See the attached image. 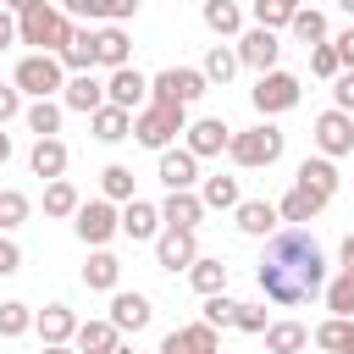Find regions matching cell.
Returning <instances> with one entry per match:
<instances>
[{"label":"cell","instance_id":"5","mask_svg":"<svg viewBox=\"0 0 354 354\" xmlns=\"http://www.w3.org/2000/svg\"><path fill=\"white\" fill-rule=\"evenodd\" d=\"M282 127H271V122H260V127H249V133H232V144H227V155L238 160V166H277L282 160Z\"/></svg>","mask_w":354,"mask_h":354},{"label":"cell","instance_id":"27","mask_svg":"<svg viewBox=\"0 0 354 354\" xmlns=\"http://www.w3.org/2000/svg\"><path fill=\"white\" fill-rule=\"evenodd\" d=\"M321 205H326L321 194H310V188H299V183H293V188L282 194L277 216H282V221H310V216H321Z\"/></svg>","mask_w":354,"mask_h":354},{"label":"cell","instance_id":"34","mask_svg":"<svg viewBox=\"0 0 354 354\" xmlns=\"http://www.w3.org/2000/svg\"><path fill=\"white\" fill-rule=\"evenodd\" d=\"M22 116H28V127H33L39 138H55V133H61V105H55V100H33Z\"/></svg>","mask_w":354,"mask_h":354},{"label":"cell","instance_id":"37","mask_svg":"<svg viewBox=\"0 0 354 354\" xmlns=\"http://www.w3.org/2000/svg\"><path fill=\"white\" fill-rule=\"evenodd\" d=\"M326 310L343 315V321H354V271H343V277L326 282Z\"/></svg>","mask_w":354,"mask_h":354},{"label":"cell","instance_id":"3","mask_svg":"<svg viewBox=\"0 0 354 354\" xmlns=\"http://www.w3.org/2000/svg\"><path fill=\"white\" fill-rule=\"evenodd\" d=\"M177 133H188V105H144L138 116H133V138L144 144V149H166Z\"/></svg>","mask_w":354,"mask_h":354},{"label":"cell","instance_id":"31","mask_svg":"<svg viewBox=\"0 0 354 354\" xmlns=\"http://www.w3.org/2000/svg\"><path fill=\"white\" fill-rule=\"evenodd\" d=\"M315 348H326V354H348V348H354V321H343V315L321 321V326H315Z\"/></svg>","mask_w":354,"mask_h":354},{"label":"cell","instance_id":"41","mask_svg":"<svg viewBox=\"0 0 354 354\" xmlns=\"http://www.w3.org/2000/svg\"><path fill=\"white\" fill-rule=\"evenodd\" d=\"M22 221H28V194L0 188V232H11V227H22Z\"/></svg>","mask_w":354,"mask_h":354},{"label":"cell","instance_id":"9","mask_svg":"<svg viewBox=\"0 0 354 354\" xmlns=\"http://www.w3.org/2000/svg\"><path fill=\"white\" fill-rule=\"evenodd\" d=\"M105 105H122V111H144L149 105V77L138 72V66H116L111 77H105Z\"/></svg>","mask_w":354,"mask_h":354},{"label":"cell","instance_id":"40","mask_svg":"<svg viewBox=\"0 0 354 354\" xmlns=\"http://www.w3.org/2000/svg\"><path fill=\"white\" fill-rule=\"evenodd\" d=\"M33 315L39 310H28V304H0V337H22V332H33Z\"/></svg>","mask_w":354,"mask_h":354},{"label":"cell","instance_id":"28","mask_svg":"<svg viewBox=\"0 0 354 354\" xmlns=\"http://www.w3.org/2000/svg\"><path fill=\"white\" fill-rule=\"evenodd\" d=\"M122 232H127V238H155V232H160V210L144 205V199H127V210H122Z\"/></svg>","mask_w":354,"mask_h":354},{"label":"cell","instance_id":"56","mask_svg":"<svg viewBox=\"0 0 354 354\" xmlns=\"http://www.w3.org/2000/svg\"><path fill=\"white\" fill-rule=\"evenodd\" d=\"M6 160H11V138L0 133V166H6Z\"/></svg>","mask_w":354,"mask_h":354},{"label":"cell","instance_id":"52","mask_svg":"<svg viewBox=\"0 0 354 354\" xmlns=\"http://www.w3.org/2000/svg\"><path fill=\"white\" fill-rule=\"evenodd\" d=\"M61 11H66V17H88V11H94V0H61Z\"/></svg>","mask_w":354,"mask_h":354},{"label":"cell","instance_id":"8","mask_svg":"<svg viewBox=\"0 0 354 354\" xmlns=\"http://www.w3.org/2000/svg\"><path fill=\"white\" fill-rule=\"evenodd\" d=\"M315 149L326 155V160H337V155H354V116L348 111H321L315 116Z\"/></svg>","mask_w":354,"mask_h":354},{"label":"cell","instance_id":"21","mask_svg":"<svg viewBox=\"0 0 354 354\" xmlns=\"http://www.w3.org/2000/svg\"><path fill=\"white\" fill-rule=\"evenodd\" d=\"M116 337H122V332H116L111 321H83L77 337H72V348H77V354H116V348H122Z\"/></svg>","mask_w":354,"mask_h":354},{"label":"cell","instance_id":"58","mask_svg":"<svg viewBox=\"0 0 354 354\" xmlns=\"http://www.w3.org/2000/svg\"><path fill=\"white\" fill-rule=\"evenodd\" d=\"M337 6H343V11H348V17H354V0H337Z\"/></svg>","mask_w":354,"mask_h":354},{"label":"cell","instance_id":"55","mask_svg":"<svg viewBox=\"0 0 354 354\" xmlns=\"http://www.w3.org/2000/svg\"><path fill=\"white\" fill-rule=\"evenodd\" d=\"M44 354H77L72 343H44Z\"/></svg>","mask_w":354,"mask_h":354},{"label":"cell","instance_id":"44","mask_svg":"<svg viewBox=\"0 0 354 354\" xmlns=\"http://www.w3.org/2000/svg\"><path fill=\"white\" fill-rule=\"evenodd\" d=\"M310 72H315V77H337V72H343L337 50H332V44H310Z\"/></svg>","mask_w":354,"mask_h":354},{"label":"cell","instance_id":"47","mask_svg":"<svg viewBox=\"0 0 354 354\" xmlns=\"http://www.w3.org/2000/svg\"><path fill=\"white\" fill-rule=\"evenodd\" d=\"M11 116H22V88H17V83H11V88L0 83V127H6Z\"/></svg>","mask_w":354,"mask_h":354},{"label":"cell","instance_id":"38","mask_svg":"<svg viewBox=\"0 0 354 354\" xmlns=\"http://www.w3.org/2000/svg\"><path fill=\"white\" fill-rule=\"evenodd\" d=\"M288 28H293V39H304V44H326V17H321V11H310V6H299Z\"/></svg>","mask_w":354,"mask_h":354},{"label":"cell","instance_id":"59","mask_svg":"<svg viewBox=\"0 0 354 354\" xmlns=\"http://www.w3.org/2000/svg\"><path fill=\"white\" fill-rule=\"evenodd\" d=\"M116 354H133V348H116Z\"/></svg>","mask_w":354,"mask_h":354},{"label":"cell","instance_id":"42","mask_svg":"<svg viewBox=\"0 0 354 354\" xmlns=\"http://www.w3.org/2000/svg\"><path fill=\"white\" fill-rule=\"evenodd\" d=\"M100 188H105V199H133V171L127 166H105L100 171Z\"/></svg>","mask_w":354,"mask_h":354},{"label":"cell","instance_id":"11","mask_svg":"<svg viewBox=\"0 0 354 354\" xmlns=\"http://www.w3.org/2000/svg\"><path fill=\"white\" fill-rule=\"evenodd\" d=\"M277 55H282V44H277L271 28H249V33L238 39V61L254 66V72H277Z\"/></svg>","mask_w":354,"mask_h":354},{"label":"cell","instance_id":"36","mask_svg":"<svg viewBox=\"0 0 354 354\" xmlns=\"http://www.w3.org/2000/svg\"><path fill=\"white\" fill-rule=\"evenodd\" d=\"M77 205H83V199H77V188H72L66 177H55V183L44 188V216H77Z\"/></svg>","mask_w":354,"mask_h":354},{"label":"cell","instance_id":"51","mask_svg":"<svg viewBox=\"0 0 354 354\" xmlns=\"http://www.w3.org/2000/svg\"><path fill=\"white\" fill-rule=\"evenodd\" d=\"M11 39H17V17H11V11H6V6H0V50H6V44H11Z\"/></svg>","mask_w":354,"mask_h":354},{"label":"cell","instance_id":"22","mask_svg":"<svg viewBox=\"0 0 354 354\" xmlns=\"http://www.w3.org/2000/svg\"><path fill=\"white\" fill-rule=\"evenodd\" d=\"M238 232H249V238H271V232H277V205H266V199H243V205H238Z\"/></svg>","mask_w":354,"mask_h":354},{"label":"cell","instance_id":"10","mask_svg":"<svg viewBox=\"0 0 354 354\" xmlns=\"http://www.w3.org/2000/svg\"><path fill=\"white\" fill-rule=\"evenodd\" d=\"M72 227H77L83 243L100 249V243H111V232H122V216L111 210V199H88V205H77V221Z\"/></svg>","mask_w":354,"mask_h":354},{"label":"cell","instance_id":"2","mask_svg":"<svg viewBox=\"0 0 354 354\" xmlns=\"http://www.w3.org/2000/svg\"><path fill=\"white\" fill-rule=\"evenodd\" d=\"M72 33H77V28L66 22L61 6H33L28 17H17V39H22V44H39V55H61Z\"/></svg>","mask_w":354,"mask_h":354},{"label":"cell","instance_id":"6","mask_svg":"<svg viewBox=\"0 0 354 354\" xmlns=\"http://www.w3.org/2000/svg\"><path fill=\"white\" fill-rule=\"evenodd\" d=\"M205 88H210V83H205V72H194V66H166V72L149 77V100H155V105H194Z\"/></svg>","mask_w":354,"mask_h":354},{"label":"cell","instance_id":"46","mask_svg":"<svg viewBox=\"0 0 354 354\" xmlns=\"http://www.w3.org/2000/svg\"><path fill=\"white\" fill-rule=\"evenodd\" d=\"M271 321H266V310L260 304H238V332H266Z\"/></svg>","mask_w":354,"mask_h":354},{"label":"cell","instance_id":"45","mask_svg":"<svg viewBox=\"0 0 354 354\" xmlns=\"http://www.w3.org/2000/svg\"><path fill=\"white\" fill-rule=\"evenodd\" d=\"M138 11V0H94V11L88 17H105V22H127Z\"/></svg>","mask_w":354,"mask_h":354},{"label":"cell","instance_id":"48","mask_svg":"<svg viewBox=\"0 0 354 354\" xmlns=\"http://www.w3.org/2000/svg\"><path fill=\"white\" fill-rule=\"evenodd\" d=\"M332 100H337V111H354V72L332 77Z\"/></svg>","mask_w":354,"mask_h":354},{"label":"cell","instance_id":"1","mask_svg":"<svg viewBox=\"0 0 354 354\" xmlns=\"http://www.w3.org/2000/svg\"><path fill=\"white\" fill-rule=\"evenodd\" d=\"M254 282H260V293H266L271 304H304V299L326 293V260H321V243H315L310 232H299V227L271 232Z\"/></svg>","mask_w":354,"mask_h":354},{"label":"cell","instance_id":"13","mask_svg":"<svg viewBox=\"0 0 354 354\" xmlns=\"http://www.w3.org/2000/svg\"><path fill=\"white\" fill-rule=\"evenodd\" d=\"M61 105H66V111L94 116V111L105 105V83H100L94 72H77V77H66V88H61Z\"/></svg>","mask_w":354,"mask_h":354},{"label":"cell","instance_id":"26","mask_svg":"<svg viewBox=\"0 0 354 354\" xmlns=\"http://www.w3.org/2000/svg\"><path fill=\"white\" fill-rule=\"evenodd\" d=\"M61 66H66V72H94V66H100V55H94V33H88V28H77V33L66 39Z\"/></svg>","mask_w":354,"mask_h":354},{"label":"cell","instance_id":"7","mask_svg":"<svg viewBox=\"0 0 354 354\" xmlns=\"http://www.w3.org/2000/svg\"><path fill=\"white\" fill-rule=\"evenodd\" d=\"M249 100H254L260 116H282V111L299 105V77H293V72H260V83H254Z\"/></svg>","mask_w":354,"mask_h":354},{"label":"cell","instance_id":"32","mask_svg":"<svg viewBox=\"0 0 354 354\" xmlns=\"http://www.w3.org/2000/svg\"><path fill=\"white\" fill-rule=\"evenodd\" d=\"M188 282H194V288H199V293L210 299V293H221V288H227V266H221V260H205V254H199V260L188 266Z\"/></svg>","mask_w":354,"mask_h":354},{"label":"cell","instance_id":"53","mask_svg":"<svg viewBox=\"0 0 354 354\" xmlns=\"http://www.w3.org/2000/svg\"><path fill=\"white\" fill-rule=\"evenodd\" d=\"M0 6H6L11 17H28V11H33V6H44V0H0Z\"/></svg>","mask_w":354,"mask_h":354},{"label":"cell","instance_id":"4","mask_svg":"<svg viewBox=\"0 0 354 354\" xmlns=\"http://www.w3.org/2000/svg\"><path fill=\"white\" fill-rule=\"evenodd\" d=\"M22 94H33V100H50V94H61L66 88V66H61V55H22L17 61V77H11Z\"/></svg>","mask_w":354,"mask_h":354},{"label":"cell","instance_id":"43","mask_svg":"<svg viewBox=\"0 0 354 354\" xmlns=\"http://www.w3.org/2000/svg\"><path fill=\"white\" fill-rule=\"evenodd\" d=\"M205 326H238V304L227 293H210L205 299Z\"/></svg>","mask_w":354,"mask_h":354},{"label":"cell","instance_id":"20","mask_svg":"<svg viewBox=\"0 0 354 354\" xmlns=\"http://www.w3.org/2000/svg\"><path fill=\"white\" fill-rule=\"evenodd\" d=\"M88 127H94V138H100V144L133 138V111H122V105H100V111L88 116Z\"/></svg>","mask_w":354,"mask_h":354},{"label":"cell","instance_id":"14","mask_svg":"<svg viewBox=\"0 0 354 354\" xmlns=\"http://www.w3.org/2000/svg\"><path fill=\"white\" fill-rule=\"evenodd\" d=\"M232 144V133H227V122L221 116H199V122H188V155H221Z\"/></svg>","mask_w":354,"mask_h":354},{"label":"cell","instance_id":"18","mask_svg":"<svg viewBox=\"0 0 354 354\" xmlns=\"http://www.w3.org/2000/svg\"><path fill=\"white\" fill-rule=\"evenodd\" d=\"M221 343H216V326H177V332H166V343H160V354H216Z\"/></svg>","mask_w":354,"mask_h":354},{"label":"cell","instance_id":"24","mask_svg":"<svg viewBox=\"0 0 354 354\" xmlns=\"http://www.w3.org/2000/svg\"><path fill=\"white\" fill-rule=\"evenodd\" d=\"M28 166H33V177H50V183H55V177L66 171V144H61V138H39L33 155H28Z\"/></svg>","mask_w":354,"mask_h":354},{"label":"cell","instance_id":"17","mask_svg":"<svg viewBox=\"0 0 354 354\" xmlns=\"http://www.w3.org/2000/svg\"><path fill=\"white\" fill-rule=\"evenodd\" d=\"M77 326H83V321H77L66 304H44V310L33 315V332H39L44 343H72V337H77Z\"/></svg>","mask_w":354,"mask_h":354},{"label":"cell","instance_id":"57","mask_svg":"<svg viewBox=\"0 0 354 354\" xmlns=\"http://www.w3.org/2000/svg\"><path fill=\"white\" fill-rule=\"evenodd\" d=\"M271 6H282V11H288V17H293V11H299V0H271Z\"/></svg>","mask_w":354,"mask_h":354},{"label":"cell","instance_id":"33","mask_svg":"<svg viewBox=\"0 0 354 354\" xmlns=\"http://www.w3.org/2000/svg\"><path fill=\"white\" fill-rule=\"evenodd\" d=\"M205 28L227 39V33H238V28H243V11H238L232 0H205Z\"/></svg>","mask_w":354,"mask_h":354},{"label":"cell","instance_id":"30","mask_svg":"<svg viewBox=\"0 0 354 354\" xmlns=\"http://www.w3.org/2000/svg\"><path fill=\"white\" fill-rule=\"evenodd\" d=\"M116 277H122V260H116V254H105V249H94V254H88V266H83V282H88V288H100V293H111V288H116Z\"/></svg>","mask_w":354,"mask_h":354},{"label":"cell","instance_id":"23","mask_svg":"<svg viewBox=\"0 0 354 354\" xmlns=\"http://www.w3.org/2000/svg\"><path fill=\"white\" fill-rule=\"evenodd\" d=\"M94 55H100V66H111V72H116V66H133V61H127L133 44H127L122 28H100V33H94Z\"/></svg>","mask_w":354,"mask_h":354},{"label":"cell","instance_id":"50","mask_svg":"<svg viewBox=\"0 0 354 354\" xmlns=\"http://www.w3.org/2000/svg\"><path fill=\"white\" fill-rule=\"evenodd\" d=\"M17 266H22V249H17L11 238H0V277H11Z\"/></svg>","mask_w":354,"mask_h":354},{"label":"cell","instance_id":"35","mask_svg":"<svg viewBox=\"0 0 354 354\" xmlns=\"http://www.w3.org/2000/svg\"><path fill=\"white\" fill-rule=\"evenodd\" d=\"M210 210H238V177H205V194H199Z\"/></svg>","mask_w":354,"mask_h":354},{"label":"cell","instance_id":"15","mask_svg":"<svg viewBox=\"0 0 354 354\" xmlns=\"http://www.w3.org/2000/svg\"><path fill=\"white\" fill-rule=\"evenodd\" d=\"M160 183H166L171 194L194 188V183H199V155H188V149H160Z\"/></svg>","mask_w":354,"mask_h":354},{"label":"cell","instance_id":"25","mask_svg":"<svg viewBox=\"0 0 354 354\" xmlns=\"http://www.w3.org/2000/svg\"><path fill=\"white\" fill-rule=\"evenodd\" d=\"M299 188H310V194H321V199H332V194H337V166H332L326 155H315V160H304V166H299Z\"/></svg>","mask_w":354,"mask_h":354},{"label":"cell","instance_id":"39","mask_svg":"<svg viewBox=\"0 0 354 354\" xmlns=\"http://www.w3.org/2000/svg\"><path fill=\"white\" fill-rule=\"evenodd\" d=\"M238 66H243V61H238V50H221V44H216V50L205 55V66H199V72H205V83H221V88H227V77H232Z\"/></svg>","mask_w":354,"mask_h":354},{"label":"cell","instance_id":"16","mask_svg":"<svg viewBox=\"0 0 354 354\" xmlns=\"http://www.w3.org/2000/svg\"><path fill=\"white\" fill-rule=\"evenodd\" d=\"M149 315H155V310H149V299H144V293H116L105 321H111L116 332H144V326H149Z\"/></svg>","mask_w":354,"mask_h":354},{"label":"cell","instance_id":"19","mask_svg":"<svg viewBox=\"0 0 354 354\" xmlns=\"http://www.w3.org/2000/svg\"><path fill=\"white\" fill-rule=\"evenodd\" d=\"M199 216H205V199H199L194 188L166 194V205H160V221H166V227H183V232H194V227H199Z\"/></svg>","mask_w":354,"mask_h":354},{"label":"cell","instance_id":"29","mask_svg":"<svg viewBox=\"0 0 354 354\" xmlns=\"http://www.w3.org/2000/svg\"><path fill=\"white\" fill-rule=\"evenodd\" d=\"M304 343H310V332L299 321H271L266 326V348L271 354H304Z\"/></svg>","mask_w":354,"mask_h":354},{"label":"cell","instance_id":"54","mask_svg":"<svg viewBox=\"0 0 354 354\" xmlns=\"http://www.w3.org/2000/svg\"><path fill=\"white\" fill-rule=\"evenodd\" d=\"M343 271H354V232L343 238Z\"/></svg>","mask_w":354,"mask_h":354},{"label":"cell","instance_id":"49","mask_svg":"<svg viewBox=\"0 0 354 354\" xmlns=\"http://www.w3.org/2000/svg\"><path fill=\"white\" fill-rule=\"evenodd\" d=\"M332 50H337V61H343V72H354V28H343V33L332 39Z\"/></svg>","mask_w":354,"mask_h":354},{"label":"cell","instance_id":"12","mask_svg":"<svg viewBox=\"0 0 354 354\" xmlns=\"http://www.w3.org/2000/svg\"><path fill=\"white\" fill-rule=\"evenodd\" d=\"M155 260H160L166 271H188V266L199 260V243H194V232H183V227H166V232L155 238Z\"/></svg>","mask_w":354,"mask_h":354}]
</instances>
